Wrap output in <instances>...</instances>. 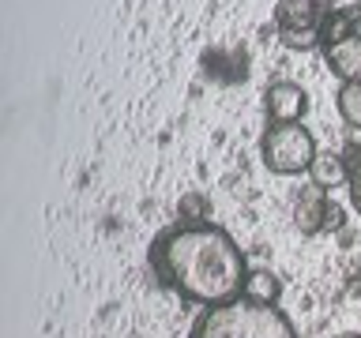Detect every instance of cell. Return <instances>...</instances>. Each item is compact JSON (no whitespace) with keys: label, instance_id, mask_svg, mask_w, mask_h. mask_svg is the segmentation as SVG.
<instances>
[{"label":"cell","instance_id":"9","mask_svg":"<svg viewBox=\"0 0 361 338\" xmlns=\"http://www.w3.org/2000/svg\"><path fill=\"white\" fill-rule=\"evenodd\" d=\"M241 297H245V301H256V304H279V297H282V278L275 275V270H267V267L248 270Z\"/></svg>","mask_w":361,"mask_h":338},{"label":"cell","instance_id":"16","mask_svg":"<svg viewBox=\"0 0 361 338\" xmlns=\"http://www.w3.org/2000/svg\"><path fill=\"white\" fill-rule=\"evenodd\" d=\"M357 4H361V0H357Z\"/></svg>","mask_w":361,"mask_h":338},{"label":"cell","instance_id":"12","mask_svg":"<svg viewBox=\"0 0 361 338\" xmlns=\"http://www.w3.org/2000/svg\"><path fill=\"white\" fill-rule=\"evenodd\" d=\"M203 64H207V75H214V79H222V64H226V53H203ZM248 56L245 53H233L230 56V72H226V83H237V79H245L248 75Z\"/></svg>","mask_w":361,"mask_h":338},{"label":"cell","instance_id":"15","mask_svg":"<svg viewBox=\"0 0 361 338\" xmlns=\"http://www.w3.org/2000/svg\"><path fill=\"white\" fill-rule=\"evenodd\" d=\"M338 338H361V334H338Z\"/></svg>","mask_w":361,"mask_h":338},{"label":"cell","instance_id":"1","mask_svg":"<svg viewBox=\"0 0 361 338\" xmlns=\"http://www.w3.org/2000/svg\"><path fill=\"white\" fill-rule=\"evenodd\" d=\"M151 270L166 289L200 308L237 301L248 278V259L222 225H169L151 241Z\"/></svg>","mask_w":361,"mask_h":338},{"label":"cell","instance_id":"4","mask_svg":"<svg viewBox=\"0 0 361 338\" xmlns=\"http://www.w3.org/2000/svg\"><path fill=\"white\" fill-rule=\"evenodd\" d=\"M316 154L320 151H316V139L305 124H267L264 139H259V158L279 177L309 173Z\"/></svg>","mask_w":361,"mask_h":338},{"label":"cell","instance_id":"8","mask_svg":"<svg viewBox=\"0 0 361 338\" xmlns=\"http://www.w3.org/2000/svg\"><path fill=\"white\" fill-rule=\"evenodd\" d=\"M350 165L338 151H320L312 158V165H309V180L316 188H324V192H331V188H343L350 184Z\"/></svg>","mask_w":361,"mask_h":338},{"label":"cell","instance_id":"10","mask_svg":"<svg viewBox=\"0 0 361 338\" xmlns=\"http://www.w3.org/2000/svg\"><path fill=\"white\" fill-rule=\"evenodd\" d=\"M335 109H338V117H343L346 128L361 132V79H350V83L338 87V94H335Z\"/></svg>","mask_w":361,"mask_h":338},{"label":"cell","instance_id":"2","mask_svg":"<svg viewBox=\"0 0 361 338\" xmlns=\"http://www.w3.org/2000/svg\"><path fill=\"white\" fill-rule=\"evenodd\" d=\"M188 338H298V331L279 304H256L237 297L214 304V308H203Z\"/></svg>","mask_w":361,"mask_h":338},{"label":"cell","instance_id":"5","mask_svg":"<svg viewBox=\"0 0 361 338\" xmlns=\"http://www.w3.org/2000/svg\"><path fill=\"white\" fill-rule=\"evenodd\" d=\"M264 113L271 124H301L305 113H309V94L298 83H271L264 90Z\"/></svg>","mask_w":361,"mask_h":338},{"label":"cell","instance_id":"3","mask_svg":"<svg viewBox=\"0 0 361 338\" xmlns=\"http://www.w3.org/2000/svg\"><path fill=\"white\" fill-rule=\"evenodd\" d=\"M320 53L343 83L361 79V4L327 11L320 27Z\"/></svg>","mask_w":361,"mask_h":338},{"label":"cell","instance_id":"6","mask_svg":"<svg viewBox=\"0 0 361 338\" xmlns=\"http://www.w3.org/2000/svg\"><path fill=\"white\" fill-rule=\"evenodd\" d=\"M331 192H324V188H301L298 192V199H293V225L305 233V237H312V233H320L327 230V218H331Z\"/></svg>","mask_w":361,"mask_h":338},{"label":"cell","instance_id":"7","mask_svg":"<svg viewBox=\"0 0 361 338\" xmlns=\"http://www.w3.org/2000/svg\"><path fill=\"white\" fill-rule=\"evenodd\" d=\"M324 19L327 11L320 8V0H279L275 4L279 34H312L324 27Z\"/></svg>","mask_w":361,"mask_h":338},{"label":"cell","instance_id":"11","mask_svg":"<svg viewBox=\"0 0 361 338\" xmlns=\"http://www.w3.org/2000/svg\"><path fill=\"white\" fill-rule=\"evenodd\" d=\"M177 218L185 222V225H203V222H211V199L203 196V192H185V196L177 199Z\"/></svg>","mask_w":361,"mask_h":338},{"label":"cell","instance_id":"14","mask_svg":"<svg viewBox=\"0 0 361 338\" xmlns=\"http://www.w3.org/2000/svg\"><path fill=\"white\" fill-rule=\"evenodd\" d=\"M350 203H354V211L361 214V158L354 162V169H350Z\"/></svg>","mask_w":361,"mask_h":338},{"label":"cell","instance_id":"13","mask_svg":"<svg viewBox=\"0 0 361 338\" xmlns=\"http://www.w3.org/2000/svg\"><path fill=\"white\" fill-rule=\"evenodd\" d=\"M282 45H286V49H301V53L320 49V30H312V34H282Z\"/></svg>","mask_w":361,"mask_h":338}]
</instances>
